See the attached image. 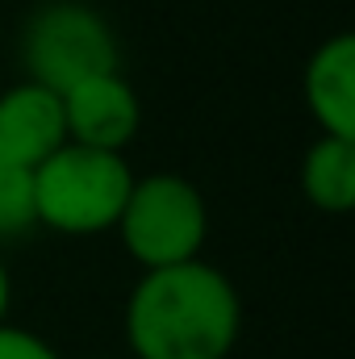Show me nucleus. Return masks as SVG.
Returning <instances> with one entry per match:
<instances>
[{
	"label": "nucleus",
	"instance_id": "nucleus-1",
	"mask_svg": "<svg viewBox=\"0 0 355 359\" xmlns=\"http://www.w3.org/2000/svg\"><path fill=\"white\" fill-rule=\"evenodd\" d=\"M134 359H230L243 334L234 280L205 259L142 271L121 313Z\"/></svg>",
	"mask_w": 355,
	"mask_h": 359
},
{
	"label": "nucleus",
	"instance_id": "nucleus-2",
	"mask_svg": "<svg viewBox=\"0 0 355 359\" xmlns=\"http://www.w3.org/2000/svg\"><path fill=\"white\" fill-rule=\"evenodd\" d=\"M130 188L134 172L126 155L63 142L34 168V217L55 234L92 238L117 226Z\"/></svg>",
	"mask_w": 355,
	"mask_h": 359
},
{
	"label": "nucleus",
	"instance_id": "nucleus-3",
	"mask_svg": "<svg viewBox=\"0 0 355 359\" xmlns=\"http://www.w3.org/2000/svg\"><path fill=\"white\" fill-rule=\"evenodd\" d=\"M113 230L121 234L126 255L142 271L176 268L201 259V247L209 238V209L201 188L176 172L134 176Z\"/></svg>",
	"mask_w": 355,
	"mask_h": 359
},
{
	"label": "nucleus",
	"instance_id": "nucleus-4",
	"mask_svg": "<svg viewBox=\"0 0 355 359\" xmlns=\"http://www.w3.org/2000/svg\"><path fill=\"white\" fill-rule=\"evenodd\" d=\"M25 80L51 92L76 88L88 76L121 72V42L113 25L84 0H46L21 29Z\"/></svg>",
	"mask_w": 355,
	"mask_h": 359
},
{
	"label": "nucleus",
	"instance_id": "nucleus-5",
	"mask_svg": "<svg viewBox=\"0 0 355 359\" xmlns=\"http://www.w3.org/2000/svg\"><path fill=\"white\" fill-rule=\"evenodd\" d=\"M59 100H63L67 142H80V147H92V151L126 155V147L138 138L142 104H138L134 84L121 72L88 76L76 88L59 92Z\"/></svg>",
	"mask_w": 355,
	"mask_h": 359
},
{
	"label": "nucleus",
	"instance_id": "nucleus-6",
	"mask_svg": "<svg viewBox=\"0 0 355 359\" xmlns=\"http://www.w3.org/2000/svg\"><path fill=\"white\" fill-rule=\"evenodd\" d=\"M67 142L59 92L21 80L0 92V163L34 172Z\"/></svg>",
	"mask_w": 355,
	"mask_h": 359
},
{
	"label": "nucleus",
	"instance_id": "nucleus-7",
	"mask_svg": "<svg viewBox=\"0 0 355 359\" xmlns=\"http://www.w3.org/2000/svg\"><path fill=\"white\" fill-rule=\"evenodd\" d=\"M301 96L318 134L355 138V38L347 29L330 34L309 55L301 76Z\"/></svg>",
	"mask_w": 355,
	"mask_h": 359
},
{
	"label": "nucleus",
	"instance_id": "nucleus-8",
	"mask_svg": "<svg viewBox=\"0 0 355 359\" xmlns=\"http://www.w3.org/2000/svg\"><path fill=\"white\" fill-rule=\"evenodd\" d=\"M301 192L322 213L355 209V138L318 134L301 159Z\"/></svg>",
	"mask_w": 355,
	"mask_h": 359
},
{
	"label": "nucleus",
	"instance_id": "nucleus-9",
	"mask_svg": "<svg viewBox=\"0 0 355 359\" xmlns=\"http://www.w3.org/2000/svg\"><path fill=\"white\" fill-rule=\"evenodd\" d=\"M34 226H38V217H34V172L0 163V243L29 234Z\"/></svg>",
	"mask_w": 355,
	"mask_h": 359
},
{
	"label": "nucleus",
	"instance_id": "nucleus-10",
	"mask_svg": "<svg viewBox=\"0 0 355 359\" xmlns=\"http://www.w3.org/2000/svg\"><path fill=\"white\" fill-rule=\"evenodd\" d=\"M0 359H63L42 334L25 330V326H13V322H0Z\"/></svg>",
	"mask_w": 355,
	"mask_h": 359
},
{
	"label": "nucleus",
	"instance_id": "nucleus-11",
	"mask_svg": "<svg viewBox=\"0 0 355 359\" xmlns=\"http://www.w3.org/2000/svg\"><path fill=\"white\" fill-rule=\"evenodd\" d=\"M8 305H13V280H8V268L0 259V322H8Z\"/></svg>",
	"mask_w": 355,
	"mask_h": 359
},
{
	"label": "nucleus",
	"instance_id": "nucleus-12",
	"mask_svg": "<svg viewBox=\"0 0 355 359\" xmlns=\"http://www.w3.org/2000/svg\"><path fill=\"white\" fill-rule=\"evenodd\" d=\"M96 359H113V355H96Z\"/></svg>",
	"mask_w": 355,
	"mask_h": 359
}]
</instances>
